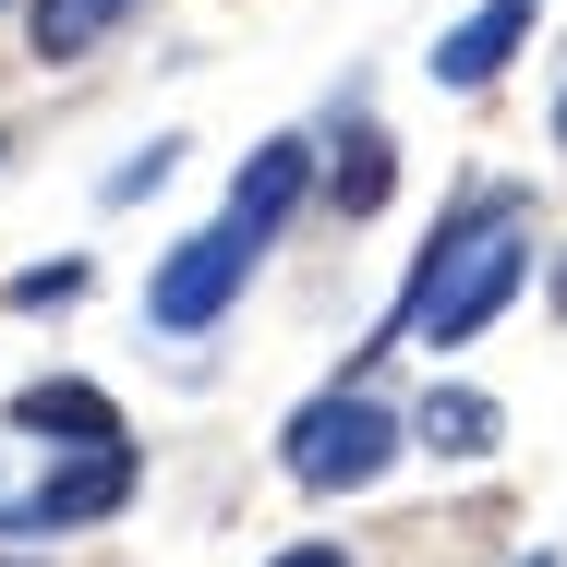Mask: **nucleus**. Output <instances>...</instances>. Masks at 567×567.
<instances>
[{
    "label": "nucleus",
    "mask_w": 567,
    "mask_h": 567,
    "mask_svg": "<svg viewBox=\"0 0 567 567\" xmlns=\"http://www.w3.org/2000/svg\"><path fill=\"white\" fill-rule=\"evenodd\" d=\"M399 447H411V423H399L374 386H350V374H327V386L278 423V471H290L302 495H362V483H386Z\"/></svg>",
    "instance_id": "f257e3e1"
},
{
    "label": "nucleus",
    "mask_w": 567,
    "mask_h": 567,
    "mask_svg": "<svg viewBox=\"0 0 567 567\" xmlns=\"http://www.w3.org/2000/svg\"><path fill=\"white\" fill-rule=\"evenodd\" d=\"M254 266H266V241H254L241 218L182 229V241L157 254V278H145V327H157V339H206V327H229V302L254 290Z\"/></svg>",
    "instance_id": "f03ea898"
},
{
    "label": "nucleus",
    "mask_w": 567,
    "mask_h": 567,
    "mask_svg": "<svg viewBox=\"0 0 567 567\" xmlns=\"http://www.w3.org/2000/svg\"><path fill=\"white\" fill-rule=\"evenodd\" d=\"M133 483H145L133 435H110V447H73V471H49L37 495H12V507H0V544H12V532H85V519L133 507Z\"/></svg>",
    "instance_id": "7ed1b4c3"
},
{
    "label": "nucleus",
    "mask_w": 567,
    "mask_h": 567,
    "mask_svg": "<svg viewBox=\"0 0 567 567\" xmlns=\"http://www.w3.org/2000/svg\"><path fill=\"white\" fill-rule=\"evenodd\" d=\"M519 37H532V0H471L447 37H435V61H423V73H435L447 97H483V85L519 61Z\"/></svg>",
    "instance_id": "20e7f679"
},
{
    "label": "nucleus",
    "mask_w": 567,
    "mask_h": 567,
    "mask_svg": "<svg viewBox=\"0 0 567 567\" xmlns=\"http://www.w3.org/2000/svg\"><path fill=\"white\" fill-rule=\"evenodd\" d=\"M302 194H315V145H302V133H266V145L229 169V218L254 229V241H278Z\"/></svg>",
    "instance_id": "39448f33"
},
{
    "label": "nucleus",
    "mask_w": 567,
    "mask_h": 567,
    "mask_svg": "<svg viewBox=\"0 0 567 567\" xmlns=\"http://www.w3.org/2000/svg\"><path fill=\"white\" fill-rule=\"evenodd\" d=\"M12 435H73V447H110V435H133V423H121L110 386H85V374H37V386H12Z\"/></svg>",
    "instance_id": "423d86ee"
},
{
    "label": "nucleus",
    "mask_w": 567,
    "mask_h": 567,
    "mask_svg": "<svg viewBox=\"0 0 567 567\" xmlns=\"http://www.w3.org/2000/svg\"><path fill=\"white\" fill-rule=\"evenodd\" d=\"M411 447H435V458H495V447H507V411H495L483 386L435 374V399L411 411Z\"/></svg>",
    "instance_id": "0eeeda50"
},
{
    "label": "nucleus",
    "mask_w": 567,
    "mask_h": 567,
    "mask_svg": "<svg viewBox=\"0 0 567 567\" xmlns=\"http://www.w3.org/2000/svg\"><path fill=\"white\" fill-rule=\"evenodd\" d=\"M133 12H145V0H24V37H37V61H85Z\"/></svg>",
    "instance_id": "6e6552de"
},
{
    "label": "nucleus",
    "mask_w": 567,
    "mask_h": 567,
    "mask_svg": "<svg viewBox=\"0 0 567 567\" xmlns=\"http://www.w3.org/2000/svg\"><path fill=\"white\" fill-rule=\"evenodd\" d=\"M339 218H386V194H399V145L374 133V121H350V145H339Z\"/></svg>",
    "instance_id": "1a4fd4ad"
},
{
    "label": "nucleus",
    "mask_w": 567,
    "mask_h": 567,
    "mask_svg": "<svg viewBox=\"0 0 567 567\" xmlns=\"http://www.w3.org/2000/svg\"><path fill=\"white\" fill-rule=\"evenodd\" d=\"M85 290H97V266H85V254H61V266H24V278H12V302H24V315H49V302H85Z\"/></svg>",
    "instance_id": "9d476101"
},
{
    "label": "nucleus",
    "mask_w": 567,
    "mask_h": 567,
    "mask_svg": "<svg viewBox=\"0 0 567 567\" xmlns=\"http://www.w3.org/2000/svg\"><path fill=\"white\" fill-rule=\"evenodd\" d=\"M169 169H182V145H169V133H157V145H145V157H121V169H110V206H145V194H157V182H169Z\"/></svg>",
    "instance_id": "9b49d317"
},
{
    "label": "nucleus",
    "mask_w": 567,
    "mask_h": 567,
    "mask_svg": "<svg viewBox=\"0 0 567 567\" xmlns=\"http://www.w3.org/2000/svg\"><path fill=\"white\" fill-rule=\"evenodd\" d=\"M266 567H350V544H278Z\"/></svg>",
    "instance_id": "f8f14e48"
},
{
    "label": "nucleus",
    "mask_w": 567,
    "mask_h": 567,
    "mask_svg": "<svg viewBox=\"0 0 567 567\" xmlns=\"http://www.w3.org/2000/svg\"><path fill=\"white\" fill-rule=\"evenodd\" d=\"M556 315H567V266H556Z\"/></svg>",
    "instance_id": "ddd939ff"
},
{
    "label": "nucleus",
    "mask_w": 567,
    "mask_h": 567,
    "mask_svg": "<svg viewBox=\"0 0 567 567\" xmlns=\"http://www.w3.org/2000/svg\"><path fill=\"white\" fill-rule=\"evenodd\" d=\"M556 145H567V97H556Z\"/></svg>",
    "instance_id": "4468645a"
},
{
    "label": "nucleus",
    "mask_w": 567,
    "mask_h": 567,
    "mask_svg": "<svg viewBox=\"0 0 567 567\" xmlns=\"http://www.w3.org/2000/svg\"><path fill=\"white\" fill-rule=\"evenodd\" d=\"M519 567H556V556H519Z\"/></svg>",
    "instance_id": "2eb2a0df"
}]
</instances>
